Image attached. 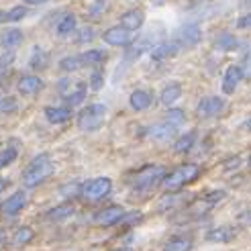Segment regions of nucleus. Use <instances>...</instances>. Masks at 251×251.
Listing matches in <instances>:
<instances>
[{
    "mask_svg": "<svg viewBox=\"0 0 251 251\" xmlns=\"http://www.w3.org/2000/svg\"><path fill=\"white\" fill-rule=\"evenodd\" d=\"M53 172H55V164H53L51 155L49 153H39V155H35L29 161L27 168H25L23 184L27 188H37V186H41L47 178H51Z\"/></svg>",
    "mask_w": 251,
    "mask_h": 251,
    "instance_id": "obj_1",
    "label": "nucleus"
},
{
    "mask_svg": "<svg viewBox=\"0 0 251 251\" xmlns=\"http://www.w3.org/2000/svg\"><path fill=\"white\" fill-rule=\"evenodd\" d=\"M166 176H168V170L164 166L149 164L133 176L131 186L135 192H149V190H153V188H157L159 184H164Z\"/></svg>",
    "mask_w": 251,
    "mask_h": 251,
    "instance_id": "obj_2",
    "label": "nucleus"
},
{
    "mask_svg": "<svg viewBox=\"0 0 251 251\" xmlns=\"http://www.w3.org/2000/svg\"><path fill=\"white\" fill-rule=\"evenodd\" d=\"M198 176H200V166L198 164H184L180 168H176L174 172H170L161 186H164V190L170 192V194L172 192H180L184 186L198 180Z\"/></svg>",
    "mask_w": 251,
    "mask_h": 251,
    "instance_id": "obj_3",
    "label": "nucleus"
},
{
    "mask_svg": "<svg viewBox=\"0 0 251 251\" xmlns=\"http://www.w3.org/2000/svg\"><path fill=\"white\" fill-rule=\"evenodd\" d=\"M106 112H108V108L104 104H100V102L84 106L80 110V115H78V129L82 133H94V131H98L104 125V121H106Z\"/></svg>",
    "mask_w": 251,
    "mask_h": 251,
    "instance_id": "obj_4",
    "label": "nucleus"
},
{
    "mask_svg": "<svg viewBox=\"0 0 251 251\" xmlns=\"http://www.w3.org/2000/svg\"><path fill=\"white\" fill-rule=\"evenodd\" d=\"M200 41H202V27L198 23H186L176 31L174 43L180 49H192L196 47Z\"/></svg>",
    "mask_w": 251,
    "mask_h": 251,
    "instance_id": "obj_5",
    "label": "nucleus"
},
{
    "mask_svg": "<svg viewBox=\"0 0 251 251\" xmlns=\"http://www.w3.org/2000/svg\"><path fill=\"white\" fill-rule=\"evenodd\" d=\"M112 190V180L106 178V176H100V178H92L82 184V196L86 200H92V202H96V200H102L110 194Z\"/></svg>",
    "mask_w": 251,
    "mask_h": 251,
    "instance_id": "obj_6",
    "label": "nucleus"
},
{
    "mask_svg": "<svg viewBox=\"0 0 251 251\" xmlns=\"http://www.w3.org/2000/svg\"><path fill=\"white\" fill-rule=\"evenodd\" d=\"M59 92L66 100V106H80L86 98L88 86L84 82H72V80H59Z\"/></svg>",
    "mask_w": 251,
    "mask_h": 251,
    "instance_id": "obj_7",
    "label": "nucleus"
},
{
    "mask_svg": "<svg viewBox=\"0 0 251 251\" xmlns=\"http://www.w3.org/2000/svg\"><path fill=\"white\" fill-rule=\"evenodd\" d=\"M227 102L223 96H206L196 104V115L200 119H215L225 110Z\"/></svg>",
    "mask_w": 251,
    "mask_h": 251,
    "instance_id": "obj_8",
    "label": "nucleus"
},
{
    "mask_svg": "<svg viewBox=\"0 0 251 251\" xmlns=\"http://www.w3.org/2000/svg\"><path fill=\"white\" fill-rule=\"evenodd\" d=\"M133 35L135 33L127 31L121 25H115V27H108L102 33V39L106 45H112V47H129L133 43Z\"/></svg>",
    "mask_w": 251,
    "mask_h": 251,
    "instance_id": "obj_9",
    "label": "nucleus"
},
{
    "mask_svg": "<svg viewBox=\"0 0 251 251\" xmlns=\"http://www.w3.org/2000/svg\"><path fill=\"white\" fill-rule=\"evenodd\" d=\"M123 217H125V208L119 204H112V206L98 210L94 215V223L100 225V227H112V225H119Z\"/></svg>",
    "mask_w": 251,
    "mask_h": 251,
    "instance_id": "obj_10",
    "label": "nucleus"
},
{
    "mask_svg": "<svg viewBox=\"0 0 251 251\" xmlns=\"http://www.w3.org/2000/svg\"><path fill=\"white\" fill-rule=\"evenodd\" d=\"M243 82V72L239 68V64H231L227 66V70H225L223 74V92L225 94H235V90L239 88V84Z\"/></svg>",
    "mask_w": 251,
    "mask_h": 251,
    "instance_id": "obj_11",
    "label": "nucleus"
},
{
    "mask_svg": "<svg viewBox=\"0 0 251 251\" xmlns=\"http://www.w3.org/2000/svg\"><path fill=\"white\" fill-rule=\"evenodd\" d=\"M43 88H45V82L39 76H35V74H25L17 82V90L23 96H35V94H39Z\"/></svg>",
    "mask_w": 251,
    "mask_h": 251,
    "instance_id": "obj_12",
    "label": "nucleus"
},
{
    "mask_svg": "<svg viewBox=\"0 0 251 251\" xmlns=\"http://www.w3.org/2000/svg\"><path fill=\"white\" fill-rule=\"evenodd\" d=\"M27 192H23V190H17L12 196H8L4 202H2V206H0V210H2V215H6V217H17L19 212L27 206Z\"/></svg>",
    "mask_w": 251,
    "mask_h": 251,
    "instance_id": "obj_13",
    "label": "nucleus"
},
{
    "mask_svg": "<svg viewBox=\"0 0 251 251\" xmlns=\"http://www.w3.org/2000/svg\"><path fill=\"white\" fill-rule=\"evenodd\" d=\"M119 25L121 27H125L127 31L135 33V31H139L143 25H145V12L141 8H131V10H125L121 19H119Z\"/></svg>",
    "mask_w": 251,
    "mask_h": 251,
    "instance_id": "obj_14",
    "label": "nucleus"
},
{
    "mask_svg": "<svg viewBox=\"0 0 251 251\" xmlns=\"http://www.w3.org/2000/svg\"><path fill=\"white\" fill-rule=\"evenodd\" d=\"M182 94H184L182 84H180V82H170V84H166L164 88H161V92H159V102L164 104V106H170V108H172V106L182 98Z\"/></svg>",
    "mask_w": 251,
    "mask_h": 251,
    "instance_id": "obj_15",
    "label": "nucleus"
},
{
    "mask_svg": "<svg viewBox=\"0 0 251 251\" xmlns=\"http://www.w3.org/2000/svg\"><path fill=\"white\" fill-rule=\"evenodd\" d=\"M151 104H153V94L149 90H143V88H137V90H133L129 96V106L135 112H143Z\"/></svg>",
    "mask_w": 251,
    "mask_h": 251,
    "instance_id": "obj_16",
    "label": "nucleus"
},
{
    "mask_svg": "<svg viewBox=\"0 0 251 251\" xmlns=\"http://www.w3.org/2000/svg\"><path fill=\"white\" fill-rule=\"evenodd\" d=\"M237 237V229L231 227V225H221V227H215L206 233V241L210 243H231Z\"/></svg>",
    "mask_w": 251,
    "mask_h": 251,
    "instance_id": "obj_17",
    "label": "nucleus"
},
{
    "mask_svg": "<svg viewBox=\"0 0 251 251\" xmlns=\"http://www.w3.org/2000/svg\"><path fill=\"white\" fill-rule=\"evenodd\" d=\"M178 51H180V47L174 41H159L151 47V59L153 61H166V59L176 57Z\"/></svg>",
    "mask_w": 251,
    "mask_h": 251,
    "instance_id": "obj_18",
    "label": "nucleus"
},
{
    "mask_svg": "<svg viewBox=\"0 0 251 251\" xmlns=\"http://www.w3.org/2000/svg\"><path fill=\"white\" fill-rule=\"evenodd\" d=\"M25 41V35L21 29L12 27V29H6L2 31V35H0V45H2L6 51H17V47Z\"/></svg>",
    "mask_w": 251,
    "mask_h": 251,
    "instance_id": "obj_19",
    "label": "nucleus"
},
{
    "mask_svg": "<svg viewBox=\"0 0 251 251\" xmlns=\"http://www.w3.org/2000/svg\"><path fill=\"white\" fill-rule=\"evenodd\" d=\"M47 123L51 125H64L72 119V108L70 106H47L43 110Z\"/></svg>",
    "mask_w": 251,
    "mask_h": 251,
    "instance_id": "obj_20",
    "label": "nucleus"
},
{
    "mask_svg": "<svg viewBox=\"0 0 251 251\" xmlns=\"http://www.w3.org/2000/svg\"><path fill=\"white\" fill-rule=\"evenodd\" d=\"M174 135H176V127L168 125L166 121L159 125H153V127H149V131H147V137L153 141H170Z\"/></svg>",
    "mask_w": 251,
    "mask_h": 251,
    "instance_id": "obj_21",
    "label": "nucleus"
},
{
    "mask_svg": "<svg viewBox=\"0 0 251 251\" xmlns=\"http://www.w3.org/2000/svg\"><path fill=\"white\" fill-rule=\"evenodd\" d=\"M29 15V8L27 6H10V8H4V10H0V25H8V23H19L23 21L25 17Z\"/></svg>",
    "mask_w": 251,
    "mask_h": 251,
    "instance_id": "obj_22",
    "label": "nucleus"
},
{
    "mask_svg": "<svg viewBox=\"0 0 251 251\" xmlns=\"http://www.w3.org/2000/svg\"><path fill=\"white\" fill-rule=\"evenodd\" d=\"M239 47V39L229 33V31H223L217 35V39H215V49L217 51H235V49Z\"/></svg>",
    "mask_w": 251,
    "mask_h": 251,
    "instance_id": "obj_23",
    "label": "nucleus"
},
{
    "mask_svg": "<svg viewBox=\"0 0 251 251\" xmlns=\"http://www.w3.org/2000/svg\"><path fill=\"white\" fill-rule=\"evenodd\" d=\"M80 55H82V61H84V68L90 66V68H96V70H100V66H102L106 61V57H108L104 49H88V51H84Z\"/></svg>",
    "mask_w": 251,
    "mask_h": 251,
    "instance_id": "obj_24",
    "label": "nucleus"
},
{
    "mask_svg": "<svg viewBox=\"0 0 251 251\" xmlns=\"http://www.w3.org/2000/svg\"><path fill=\"white\" fill-rule=\"evenodd\" d=\"M153 45H149V37H143L141 41H133L127 49H125V59L127 61H135V59H139L147 49H151Z\"/></svg>",
    "mask_w": 251,
    "mask_h": 251,
    "instance_id": "obj_25",
    "label": "nucleus"
},
{
    "mask_svg": "<svg viewBox=\"0 0 251 251\" xmlns=\"http://www.w3.org/2000/svg\"><path fill=\"white\" fill-rule=\"evenodd\" d=\"M29 66H31V70H35V72H41V70H45L47 66H49V53L45 51L43 47H33V53H31V57H29Z\"/></svg>",
    "mask_w": 251,
    "mask_h": 251,
    "instance_id": "obj_26",
    "label": "nucleus"
},
{
    "mask_svg": "<svg viewBox=\"0 0 251 251\" xmlns=\"http://www.w3.org/2000/svg\"><path fill=\"white\" fill-rule=\"evenodd\" d=\"M74 212H76V208H74L72 204H57V206H53L51 210H47L45 219H47L49 223H59V221L70 219Z\"/></svg>",
    "mask_w": 251,
    "mask_h": 251,
    "instance_id": "obj_27",
    "label": "nucleus"
},
{
    "mask_svg": "<svg viewBox=\"0 0 251 251\" xmlns=\"http://www.w3.org/2000/svg\"><path fill=\"white\" fill-rule=\"evenodd\" d=\"M76 27H78V19H76V15L68 12V15H64V17L59 19L57 27H55V33H57L59 37H68V35H72L74 31H76Z\"/></svg>",
    "mask_w": 251,
    "mask_h": 251,
    "instance_id": "obj_28",
    "label": "nucleus"
},
{
    "mask_svg": "<svg viewBox=\"0 0 251 251\" xmlns=\"http://www.w3.org/2000/svg\"><path fill=\"white\" fill-rule=\"evenodd\" d=\"M194 143H196V133L194 131H188V133L180 135L178 139L174 141V151L176 153H188L194 147Z\"/></svg>",
    "mask_w": 251,
    "mask_h": 251,
    "instance_id": "obj_29",
    "label": "nucleus"
},
{
    "mask_svg": "<svg viewBox=\"0 0 251 251\" xmlns=\"http://www.w3.org/2000/svg\"><path fill=\"white\" fill-rule=\"evenodd\" d=\"M84 68V61L80 53H74V55H66L64 59H59V70L66 72V74H74Z\"/></svg>",
    "mask_w": 251,
    "mask_h": 251,
    "instance_id": "obj_30",
    "label": "nucleus"
},
{
    "mask_svg": "<svg viewBox=\"0 0 251 251\" xmlns=\"http://www.w3.org/2000/svg\"><path fill=\"white\" fill-rule=\"evenodd\" d=\"M194 247V241L190 239V237H174V239H170L166 243V251H192Z\"/></svg>",
    "mask_w": 251,
    "mask_h": 251,
    "instance_id": "obj_31",
    "label": "nucleus"
},
{
    "mask_svg": "<svg viewBox=\"0 0 251 251\" xmlns=\"http://www.w3.org/2000/svg\"><path fill=\"white\" fill-rule=\"evenodd\" d=\"M19 157V145L17 143H10L8 147H4L2 151H0V170L15 164V159Z\"/></svg>",
    "mask_w": 251,
    "mask_h": 251,
    "instance_id": "obj_32",
    "label": "nucleus"
},
{
    "mask_svg": "<svg viewBox=\"0 0 251 251\" xmlns=\"http://www.w3.org/2000/svg\"><path fill=\"white\" fill-rule=\"evenodd\" d=\"M19 110V100L10 94L0 92V115H10V112Z\"/></svg>",
    "mask_w": 251,
    "mask_h": 251,
    "instance_id": "obj_33",
    "label": "nucleus"
},
{
    "mask_svg": "<svg viewBox=\"0 0 251 251\" xmlns=\"http://www.w3.org/2000/svg\"><path fill=\"white\" fill-rule=\"evenodd\" d=\"M168 125H172V127H176V129H178L180 127V125L186 121V112L182 110V108H170L168 112H166V119H164Z\"/></svg>",
    "mask_w": 251,
    "mask_h": 251,
    "instance_id": "obj_34",
    "label": "nucleus"
},
{
    "mask_svg": "<svg viewBox=\"0 0 251 251\" xmlns=\"http://www.w3.org/2000/svg\"><path fill=\"white\" fill-rule=\"evenodd\" d=\"M106 8H108V4H106V0H94V2L88 6V10H86V15H88V19H100L106 12Z\"/></svg>",
    "mask_w": 251,
    "mask_h": 251,
    "instance_id": "obj_35",
    "label": "nucleus"
},
{
    "mask_svg": "<svg viewBox=\"0 0 251 251\" xmlns=\"http://www.w3.org/2000/svg\"><path fill=\"white\" fill-rule=\"evenodd\" d=\"M35 239V231L31 229V227H21V229H17V233H15V243L17 245H27V243H31Z\"/></svg>",
    "mask_w": 251,
    "mask_h": 251,
    "instance_id": "obj_36",
    "label": "nucleus"
},
{
    "mask_svg": "<svg viewBox=\"0 0 251 251\" xmlns=\"http://www.w3.org/2000/svg\"><path fill=\"white\" fill-rule=\"evenodd\" d=\"M102 86H104V72L102 70H94L90 74V78H88V88L94 92L98 90H102Z\"/></svg>",
    "mask_w": 251,
    "mask_h": 251,
    "instance_id": "obj_37",
    "label": "nucleus"
},
{
    "mask_svg": "<svg viewBox=\"0 0 251 251\" xmlns=\"http://www.w3.org/2000/svg\"><path fill=\"white\" fill-rule=\"evenodd\" d=\"M182 200H184V196H182V194L172 192V194H168V196H164V198L159 200V210H168V208L178 206V202H182Z\"/></svg>",
    "mask_w": 251,
    "mask_h": 251,
    "instance_id": "obj_38",
    "label": "nucleus"
},
{
    "mask_svg": "<svg viewBox=\"0 0 251 251\" xmlns=\"http://www.w3.org/2000/svg\"><path fill=\"white\" fill-rule=\"evenodd\" d=\"M225 198H227V192H225V190H212V192H208V194L204 196V204L215 206V204L223 202Z\"/></svg>",
    "mask_w": 251,
    "mask_h": 251,
    "instance_id": "obj_39",
    "label": "nucleus"
},
{
    "mask_svg": "<svg viewBox=\"0 0 251 251\" xmlns=\"http://www.w3.org/2000/svg\"><path fill=\"white\" fill-rule=\"evenodd\" d=\"M141 221H143V212L141 210H131V212H125L121 225H129V227H133V225L141 223Z\"/></svg>",
    "mask_w": 251,
    "mask_h": 251,
    "instance_id": "obj_40",
    "label": "nucleus"
},
{
    "mask_svg": "<svg viewBox=\"0 0 251 251\" xmlns=\"http://www.w3.org/2000/svg\"><path fill=\"white\" fill-rule=\"evenodd\" d=\"M239 68H241V72H243V78L251 80V47L243 53V59H241Z\"/></svg>",
    "mask_w": 251,
    "mask_h": 251,
    "instance_id": "obj_41",
    "label": "nucleus"
},
{
    "mask_svg": "<svg viewBox=\"0 0 251 251\" xmlns=\"http://www.w3.org/2000/svg\"><path fill=\"white\" fill-rule=\"evenodd\" d=\"M15 59H17V51H4L0 53V70H6V68H10L12 64H15Z\"/></svg>",
    "mask_w": 251,
    "mask_h": 251,
    "instance_id": "obj_42",
    "label": "nucleus"
},
{
    "mask_svg": "<svg viewBox=\"0 0 251 251\" xmlns=\"http://www.w3.org/2000/svg\"><path fill=\"white\" fill-rule=\"evenodd\" d=\"M94 33H96L94 27H82L80 33H78V37H76V41H78V43H90L94 37H96Z\"/></svg>",
    "mask_w": 251,
    "mask_h": 251,
    "instance_id": "obj_43",
    "label": "nucleus"
},
{
    "mask_svg": "<svg viewBox=\"0 0 251 251\" xmlns=\"http://www.w3.org/2000/svg\"><path fill=\"white\" fill-rule=\"evenodd\" d=\"M235 27L237 29H251V10L245 12V15H241L239 19L235 21Z\"/></svg>",
    "mask_w": 251,
    "mask_h": 251,
    "instance_id": "obj_44",
    "label": "nucleus"
},
{
    "mask_svg": "<svg viewBox=\"0 0 251 251\" xmlns=\"http://www.w3.org/2000/svg\"><path fill=\"white\" fill-rule=\"evenodd\" d=\"M241 166V157L239 155H233V157H229L227 161H225V170H227V172H231V170H237V168H239Z\"/></svg>",
    "mask_w": 251,
    "mask_h": 251,
    "instance_id": "obj_45",
    "label": "nucleus"
},
{
    "mask_svg": "<svg viewBox=\"0 0 251 251\" xmlns=\"http://www.w3.org/2000/svg\"><path fill=\"white\" fill-rule=\"evenodd\" d=\"M239 221H241L243 225H251V208L241 212V215H239Z\"/></svg>",
    "mask_w": 251,
    "mask_h": 251,
    "instance_id": "obj_46",
    "label": "nucleus"
},
{
    "mask_svg": "<svg viewBox=\"0 0 251 251\" xmlns=\"http://www.w3.org/2000/svg\"><path fill=\"white\" fill-rule=\"evenodd\" d=\"M27 4H31V6H39V4H45L47 0H25Z\"/></svg>",
    "mask_w": 251,
    "mask_h": 251,
    "instance_id": "obj_47",
    "label": "nucleus"
},
{
    "mask_svg": "<svg viewBox=\"0 0 251 251\" xmlns=\"http://www.w3.org/2000/svg\"><path fill=\"white\" fill-rule=\"evenodd\" d=\"M4 241H6V231L0 229V245H4Z\"/></svg>",
    "mask_w": 251,
    "mask_h": 251,
    "instance_id": "obj_48",
    "label": "nucleus"
},
{
    "mask_svg": "<svg viewBox=\"0 0 251 251\" xmlns=\"http://www.w3.org/2000/svg\"><path fill=\"white\" fill-rule=\"evenodd\" d=\"M243 129H245V131H251V119H247V121L243 123Z\"/></svg>",
    "mask_w": 251,
    "mask_h": 251,
    "instance_id": "obj_49",
    "label": "nucleus"
},
{
    "mask_svg": "<svg viewBox=\"0 0 251 251\" xmlns=\"http://www.w3.org/2000/svg\"><path fill=\"white\" fill-rule=\"evenodd\" d=\"M4 188H6V180H4V178H0V194H2Z\"/></svg>",
    "mask_w": 251,
    "mask_h": 251,
    "instance_id": "obj_50",
    "label": "nucleus"
},
{
    "mask_svg": "<svg viewBox=\"0 0 251 251\" xmlns=\"http://www.w3.org/2000/svg\"><path fill=\"white\" fill-rule=\"evenodd\" d=\"M243 6H247V8H251V0H243Z\"/></svg>",
    "mask_w": 251,
    "mask_h": 251,
    "instance_id": "obj_51",
    "label": "nucleus"
},
{
    "mask_svg": "<svg viewBox=\"0 0 251 251\" xmlns=\"http://www.w3.org/2000/svg\"><path fill=\"white\" fill-rule=\"evenodd\" d=\"M247 161H249V168H251V155H249V159H247Z\"/></svg>",
    "mask_w": 251,
    "mask_h": 251,
    "instance_id": "obj_52",
    "label": "nucleus"
},
{
    "mask_svg": "<svg viewBox=\"0 0 251 251\" xmlns=\"http://www.w3.org/2000/svg\"><path fill=\"white\" fill-rule=\"evenodd\" d=\"M115 251H125V249H115Z\"/></svg>",
    "mask_w": 251,
    "mask_h": 251,
    "instance_id": "obj_53",
    "label": "nucleus"
}]
</instances>
